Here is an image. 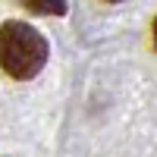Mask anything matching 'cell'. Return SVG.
Returning <instances> with one entry per match:
<instances>
[{
  "mask_svg": "<svg viewBox=\"0 0 157 157\" xmlns=\"http://www.w3.org/2000/svg\"><path fill=\"white\" fill-rule=\"evenodd\" d=\"M110 3H116V0H110Z\"/></svg>",
  "mask_w": 157,
  "mask_h": 157,
  "instance_id": "277c9868",
  "label": "cell"
},
{
  "mask_svg": "<svg viewBox=\"0 0 157 157\" xmlns=\"http://www.w3.org/2000/svg\"><path fill=\"white\" fill-rule=\"evenodd\" d=\"M47 63V38L25 22L0 25V66L13 78H32Z\"/></svg>",
  "mask_w": 157,
  "mask_h": 157,
  "instance_id": "6da1fadb",
  "label": "cell"
},
{
  "mask_svg": "<svg viewBox=\"0 0 157 157\" xmlns=\"http://www.w3.org/2000/svg\"><path fill=\"white\" fill-rule=\"evenodd\" d=\"M154 47H157V19H154Z\"/></svg>",
  "mask_w": 157,
  "mask_h": 157,
  "instance_id": "3957f363",
  "label": "cell"
},
{
  "mask_svg": "<svg viewBox=\"0 0 157 157\" xmlns=\"http://www.w3.org/2000/svg\"><path fill=\"white\" fill-rule=\"evenodd\" d=\"M19 3L38 16H63L66 13V0H19Z\"/></svg>",
  "mask_w": 157,
  "mask_h": 157,
  "instance_id": "7a4b0ae2",
  "label": "cell"
}]
</instances>
